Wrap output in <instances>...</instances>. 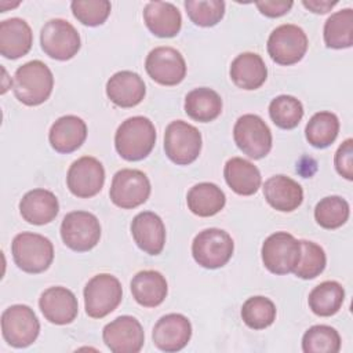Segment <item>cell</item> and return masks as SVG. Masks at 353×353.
Here are the masks:
<instances>
[{"label": "cell", "mask_w": 353, "mask_h": 353, "mask_svg": "<svg viewBox=\"0 0 353 353\" xmlns=\"http://www.w3.org/2000/svg\"><path fill=\"white\" fill-rule=\"evenodd\" d=\"M54 88V76L50 68L39 61H29L21 65L12 79L15 98L26 106H37L46 102Z\"/></svg>", "instance_id": "obj_1"}, {"label": "cell", "mask_w": 353, "mask_h": 353, "mask_svg": "<svg viewBox=\"0 0 353 353\" xmlns=\"http://www.w3.org/2000/svg\"><path fill=\"white\" fill-rule=\"evenodd\" d=\"M156 143V128L143 116L124 120L114 135L117 153L127 161H139L150 154Z\"/></svg>", "instance_id": "obj_2"}, {"label": "cell", "mask_w": 353, "mask_h": 353, "mask_svg": "<svg viewBox=\"0 0 353 353\" xmlns=\"http://www.w3.org/2000/svg\"><path fill=\"white\" fill-rule=\"evenodd\" d=\"M15 265L30 274H37L50 268L54 259V245L50 239L39 233H18L11 243Z\"/></svg>", "instance_id": "obj_3"}, {"label": "cell", "mask_w": 353, "mask_h": 353, "mask_svg": "<svg viewBox=\"0 0 353 353\" xmlns=\"http://www.w3.org/2000/svg\"><path fill=\"white\" fill-rule=\"evenodd\" d=\"M234 250L230 234L218 228H210L199 232L192 243V255L194 261L205 269H218L225 266Z\"/></svg>", "instance_id": "obj_4"}, {"label": "cell", "mask_w": 353, "mask_h": 353, "mask_svg": "<svg viewBox=\"0 0 353 353\" xmlns=\"http://www.w3.org/2000/svg\"><path fill=\"white\" fill-rule=\"evenodd\" d=\"M83 294L85 313L92 319H102L120 305L123 288L117 277L101 273L88 280Z\"/></svg>", "instance_id": "obj_5"}, {"label": "cell", "mask_w": 353, "mask_h": 353, "mask_svg": "<svg viewBox=\"0 0 353 353\" xmlns=\"http://www.w3.org/2000/svg\"><path fill=\"white\" fill-rule=\"evenodd\" d=\"M164 150L172 163L188 165L201 152V134L194 125L183 120L171 121L164 132Z\"/></svg>", "instance_id": "obj_6"}, {"label": "cell", "mask_w": 353, "mask_h": 353, "mask_svg": "<svg viewBox=\"0 0 353 353\" xmlns=\"http://www.w3.org/2000/svg\"><path fill=\"white\" fill-rule=\"evenodd\" d=\"M40 332V323L26 305H12L1 313V334L4 341L12 347H28Z\"/></svg>", "instance_id": "obj_7"}, {"label": "cell", "mask_w": 353, "mask_h": 353, "mask_svg": "<svg viewBox=\"0 0 353 353\" xmlns=\"http://www.w3.org/2000/svg\"><path fill=\"white\" fill-rule=\"evenodd\" d=\"M233 138L237 148L250 159L259 160L272 149V131L256 114H243L233 127Z\"/></svg>", "instance_id": "obj_8"}, {"label": "cell", "mask_w": 353, "mask_h": 353, "mask_svg": "<svg viewBox=\"0 0 353 353\" xmlns=\"http://www.w3.org/2000/svg\"><path fill=\"white\" fill-rule=\"evenodd\" d=\"M41 50L52 59H72L80 50L81 40L76 28L61 18L50 19L40 32Z\"/></svg>", "instance_id": "obj_9"}, {"label": "cell", "mask_w": 353, "mask_h": 353, "mask_svg": "<svg viewBox=\"0 0 353 353\" xmlns=\"http://www.w3.org/2000/svg\"><path fill=\"white\" fill-rule=\"evenodd\" d=\"M61 237L65 245L73 251H90L101 239L99 221L88 211H72L62 219Z\"/></svg>", "instance_id": "obj_10"}, {"label": "cell", "mask_w": 353, "mask_h": 353, "mask_svg": "<svg viewBox=\"0 0 353 353\" xmlns=\"http://www.w3.org/2000/svg\"><path fill=\"white\" fill-rule=\"evenodd\" d=\"M307 36L302 28L284 23L277 26L268 39V54L279 65L298 63L307 51Z\"/></svg>", "instance_id": "obj_11"}, {"label": "cell", "mask_w": 353, "mask_h": 353, "mask_svg": "<svg viewBox=\"0 0 353 353\" xmlns=\"http://www.w3.org/2000/svg\"><path fill=\"white\" fill-rule=\"evenodd\" d=\"M262 262L273 274L291 273L301 256V243L287 232L270 234L262 244Z\"/></svg>", "instance_id": "obj_12"}, {"label": "cell", "mask_w": 353, "mask_h": 353, "mask_svg": "<svg viewBox=\"0 0 353 353\" xmlns=\"http://www.w3.org/2000/svg\"><path fill=\"white\" fill-rule=\"evenodd\" d=\"M150 181L145 172L123 168L113 175L109 196L114 205L131 210L143 204L150 196Z\"/></svg>", "instance_id": "obj_13"}, {"label": "cell", "mask_w": 353, "mask_h": 353, "mask_svg": "<svg viewBox=\"0 0 353 353\" xmlns=\"http://www.w3.org/2000/svg\"><path fill=\"white\" fill-rule=\"evenodd\" d=\"M66 183L72 194L80 199H90L102 190L105 168L98 159L83 156L69 167Z\"/></svg>", "instance_id": "obj_14"}, {"label": "cell", "mask_w": 353, "mask_h": 353, "mask_svg": "<svg viewBox=\"0 0 353 353\" xmlns=\"http://www.w3.org/2000/svg\"><path fill=\"white\" fill-rule=\"evenodd\" d=\"M145 69L152 80L161 85H176L186 76V62L174 47H156L145 61Z\"/></svg>", "instance_id": "obj_15"}, {"label": "cell", "mask_w": 353, "mask_h": 353, "mask_svg": "<svg viewBox=\"0 0 353 353\" xmlns=\"http://www.w3.org/2000/svg\"><path fill=\"white\" fill-rule=\"evenodd\" d=\"M102 338L113 353H138L145 342L141 323L132 316H120L103 327Z\"/></svg>", "instance_id": "obj_16"}, {"label": "cell", "mask_w": 353, "mask_h": 353, "mask_svg": "<svg viewBox=\"0 0 353 353\" xmlns=\"http://www.w3.org/2000/svg\"><path fill=\"white\" fill-rule=\"evenodd\" d=\"M192 324L183 314L170 313L163 316L153 328V343L163 352L182 350L190 341Z\"/></svg>", "instance_id": "obj_17"}, {"label": "cell", "mask_w": 353, "mask_h": 353, "mask_svg": "<svg viewBox=\"0 0 353 353\" xmlns=\"http://www.w3.org/2000/svg\"><path fill=\"white\" fill-rule=\"evenodd\" d=\"M39 307L46 320L57 325L70 324L77 317L79 312L76 295L61 285L47 288L40 295Z\"/></svg>", "instance_id": "obj_18"}, {"label": "cell", "mask_w": 353, "mask_h": 353, "mask_svg": "<svg viewBox=\"0 0 353 353\" xmlns=\"http://www.w3.org/2000/svg\"><path fill=\"white\" fill-rule=\"evenodd\" d=\"M131 234L137 245L149 255H159L165 244V226L152 211L137 214L131 222Z\"/></svg>", "instance_id": "obj_19"}, {"label": "cell", "mask_w": 353, "mask_h": 353, "mask_svg": "<svg viewBox=\"0 0 353 353\" xmlns=\"http://www.w3.org/2000/svg\"><path fill=\"white\" fill-rule=\"evenodd\" d=\"M146 88L142 77L131 70L114 73L106 83L108 98L120 108H134L145 98Z\"/></svg>", "instance_id": "obj_20"}, {"label": "cell", "mask_w": 353, "mask_h": 353, "mask_svg": "<svg viewBox=\"0 0 353 353\" xmlns=\"http://www.w3.org/2000/svg\"><path fill=\"white\" fill-rule=\"evenodd\" d=\"M33 44L29 23L21 18H8L0 22V54L7 59L26 55Z\"/></svg>", "instance_id": "obj_21"}, {"label": "cell", "mask_w": 353, "mask_h": 353, "mask_svg": "<svg viewBox=\"0 0 353 353\" xmlns=\"http://www.w3.org/2000/svg\"><path fill=\"white\" fill-rule=\"evenodd\" d=\"M87 138V124L74 114L59 117L50 128L48 141L58 153H72L77 150Z\"/></svg>", "instance_id": "obj_22"}, {"label": "cell", "mask_w": 353, "mask_h": 353, "mask_svg": "<svg viewBox=\"0 0 353 353\" xmlns=\"http://www.w3.org/2000/svg\"><path fill=\"white\" fill-rule=\"evenodd\" d=\"M263 196L270 207L281 212L296 210L303 201L302 186L290 176L274 175L265 181Z\"/></svg>", "instance_id": "obj_23"}, {"label": "cell", "mask_w": 353, "mask_h": 353, "mask_svg": "<svg viewBox=\"0 0 353 353\" xmlns=\"http://www.w3.org/2000/svg\"><path fill=\"white\" fill-rule=\"evenodd\" d=\"M22 218L32 225H47L55 219L59 212L57 196L46 189H33L25 193L19 201Z\"/></svg>", "instance_id": "obj_24"}, {"label": "cell", "mask_w": 353, "mask_h": 353, "mask_svg": "<svg viewBox=\"0 0 353 353\" xmlns=\"http://www.w3.org/2000/svg\"><path fill=\"white\" fill-rule=\"evenodd\" d=\"M143 21L157 37H174L182 26L179 10L168 1H149L143 8Z\"/></svg>", "instance_id": "obj_25"}, {"label": "cell", "mask_w": 353, "mask_h": 353, "mask_svg": "<svg viewBox=\"0 0 353 353\" xmlns=\"http://www.w3.org/2000/svg\"><path fill=\"white\" fill-rule=\"evenodd\" d=\"M229 73L232 81L239 88L251 91L259 88L266 81L268 68L261 55L243 52L232 61Z\"/></svg>", "instance_id": "obj_26"}, {"label": "cell", "mask_w": 353, "mask_h": 353, "mask_svg": "<svg viewBox=\"0 0 353 353\" xmlns=\"http://www.w3.org/2000/svg\"><path fill=\"white\" fill-rule=\"evenodd\" d=\"M223 176L229 188L240 196H251L261 188L262 176L256 165L243 157H232L223 167Z\"/></svg>", "instance_id": "obj_27"}, {"label": "cell", "mask_w": 353, "mask_h": 353, "mask_svg": "<svg viewBox=\"0 0 353 353\" xmlns=\"http://www.w3.org/2000/svg\"><path fill=\"white\" fill-rule=\"evenodd\" d=\"M131 292L141 306L156 307L161 305L167 296V280L157 270L138 272L131 280Z\"/></svg>", "instance_id": "obj_28"}, {"label": "cell", "mask_w": 353, "mask_h": 353, "mask_svg": "<svg viewBox=\"0 0 353 353\" xmlns=\"http://www.w3.org/2000/svg\"><path fill=\"white\" fill-rule=\"evenodd\" d=\"M188 208L192 214L207 218L218 214L226 203L223 190L212 182H201L190 188L186 196Z\"/></svg>", "instance_id": "obj_29"}, {"label": "cell", "mask_w": 353, "mask_h": 353, "mask_svg": "<svg viewBox=\"0 0 353 353\" xmlns=\"http://www.w3.org/2000/svg\"><path fill=\"white\" fill-rule=\"evenodd\" d=\"M185 112L196 121L210 123L222 112V99L219 94L211 88H194L185 97Z\"/></svg>", "instance_id": "obj_30"}, {"label": "cell", "mask_w": 353, "mask_h": 353, "mask_svg": "<svg viewBox=\"0 0 353 353\" xmlns=\"http://www.w3.org/2000/svg\"><path fill=\"white\" fill-rule=\"evenodd\" d=\"M345 299L343 287L334 280H327L316 285L307 298L310 310L320 317H330L339 312Z\"/></svg>", "instance_id": "obj_31"}, {"label": "cell", "mask_w": 353, "mask_h": 353, "mask_svg": "<svg viewBox=\"0 0 353 353\" xmlns=\"http://www.w3.org/2000/svg\"><path fill=\"white\" fill-rule=\"evenodd\" d=\"M324 43L328 48H349L353 44V10L334 12L324 23Z\"/></svg>", "instance_id": "obj_32"}, {"label": "cell", "mask_w": 353, "mask_h": 353, "mask_svg": "<svg viewBox=\"0 0 353 353\" xmlns=\"http://www.w3.org/2000/svg\"><path fill=\"white\" fill-rule=\"evenodd\" d=\"M339 132V120L332 112L314 113L305 127L307 142L317 149L328 148L334 143Z\"/></svg>", "instance_id": "obj_33"}, {"label": "cell", "mask_w": 353, "mask_h": 353, "mask_svg": "<svg viewBox=\"0 0 353 353\" xmlns=\"http://www.w3.org/2000/svg\"><path fill=\"white\" fill-rule=\"evenodd\" d=\"M349 203L341 196H327L314 208V219L324 229H338L349 219Z\"/></svg>", "instance_id": "obj_34"}, {"label": "cell", "mask_w": 353, "mask_h": 353, "mask_svg": "<svg viewBox=\"0 0 353 353\" xmlns=\"http://www.w3.org/2000/svg\"><path fill=\"white\" fill-rule=\"evenodd\" d=\"M269 116L279 128L292 130L303 117L302 102L292 95H279L269 105Z\"/></svg>", "instance_id": "obj_35"}, {"label": "cell", "mask_w": 353, "mask_h": 353, "mask_svg": "<svg viewBox=\"0 0 353 353\" xmlns=\"http://www.w3.org/2000/svg\"><path fill=\"white\" fill-rule=\"evenodd\" d=\"M274 303L262 295L248 298L241 307V319L247 327L252 330H263L276 320Z\"/></svg>", "instance_id": "obj_36"}, {"label": "cell", "mask_w": 353, "mask_h": 353, "mask_svg": "<svg viewBox=\"0 0 353 353\" xmlns=\"http://www.w3.org/2000/svg\"><path fill=\"white\" fill-rule=\"evenodd\" d=\"M341 349V336L338 331L325 324L310 327L302 338V350L305 353H338Z\"/></svg>", "instance_id": "obj_37"}, {"label": "cell", "mask_w": 353, "mask_h": 353, "mask_svg": "<svg viewBox=\"0 0 353 353\" xmlns=\"http://www.w3.org/2000/svg\"><path fill=\"white\" fill-rule=\"evenodd\" d=\"M299 243L301 256L292 273L303 280H310L320 276L327 263V256L323 247L307 240H299Z\"/></svg>", "instance_id": "obj_38"}, {"label": "cell", "mask_w": 353, "mask_h": 353, "mask_svg": "<svg viewBox=\"0 0 353 353\" xmlns=\"http://www.w3.org/2000/svg\"><path fill=\"white\" fill-rule=\"evenodd\" d=\"M183 6L190 21L203 28L215 26L225 15L222 0H186Z\"/></svg>", "instance_id": "obj_39"}, {"label": "cell", "mask_w": 353, "mask_h": 353, "mask_svg": "<svg viewBox=\"0 0 353 353\" xmlns=\"http://www.w3.org/2000/svg\"><path fill=\"white\" fill-rule=\"evenodd\" d=\"M74 18L85 26L102 25L112 10L108 0H74L70 3Z\"/></svg>", "instance_id": "obj_40"}, {"label": "cell", "mask_w": 353, "mask_h": 353, "mask_svg": "<svg viewBox=\"0 0 353 353\" xmlns=\"http://www.w3.org/2000/svg\"><path fill=\"white\" fill-rule=\"evenodd\" d=\"M334 164L339 175H342L345 179L352 181L353 179V139L347 138L339 145L335 157Z\"/></svg>", "instance_id": "obj_41"}, {"label": "cell", "mask_w": 353, "mask_h": 353, "mask_svg": "<svg viewBox=\"0 0 353 353\" xmlns=\"http://www.w3.org/2000/svg\"><path fill=\"white\" fill-rule=\"evenodd\" d=\"M255 6L261 11V14H263L265 17L279 18V17L287 14L292 8L294 3L292 1H283V0H280V1H274V0L268 1V0H265V1H256Z\"/></svg>", "instance_id": "obj_42"}, {"label": "cell", "mask_w": 353, "mask_h": 353, "mask_svg": "<svg viewBox=\"0 0 353 353\" xmlns=\"http://www.w3.org/2000/svg\"><path fill=\"white\" fill-rule=\"evenodd\" d=\"M303 7L310 10L312 12L316 14H325L328 12L332 7L338 4V1H328V0H303L302 1Z\"/></svg>", "instance_id": "obj_43"}]
</instances>
